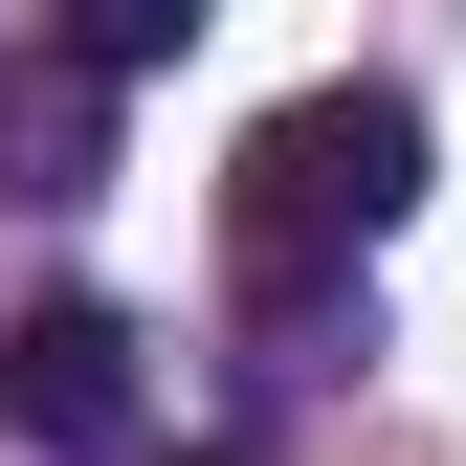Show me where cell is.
<instances>
[{"mask_svg": "<svg viewBox=\"0 0 466 466\" xmlns=\"http://www.w3.org/2000/svg\"><path fill=\"white\" fill-rule=\"evenodd\" d=\"M0 422L45 466H111L134 444V311H89V289H45L23 333H0Z\"/></svg>", "mask_w": 466, "mask_h": 466, "instance_id": "7a4b0ae2", "label": "cell"}, {"mask_svg": "<svg viewBox=\"0 0 466 466\" xmlns=\"http://www.w3.org/2000/svg\"><path fill=\"white\" fill-rule=\"evenodd\" d=\"M200 466H245V444H200Z\"/></svg>", "mask_w": 466, "mask_h": 466, "instance_id": "277c9868", "label": "cell"}, {"mask_svg": "<svg viewBox=\"0 0 466 466\" xmlns=\"http://www.w3.org/2000/svg\"><path fill=\"white\" fill-rule=\"evenodd\" d=\"M400 200H422V89H289L267 134L222 156V245H245V289H333Z\"/></svg>", "mask_w": 466, "mask_h": 466, "instance_id": "6da1fadb", "label": "cell"}, {"mask_svg": "<svg viewBox=\"0 0 466 466\" xmlns=\"http://www.w3.org/2000/svg\"><path fill=\"white\" fill-rule=\"evenodd\" d=\"M178 45H200V0H89V23H67V67H89V89H156Z\"/></svg>", "mask_w": 466, "mask_h": 466, "instance_id": "3957f363", "label": "cell"}]
</instances>
